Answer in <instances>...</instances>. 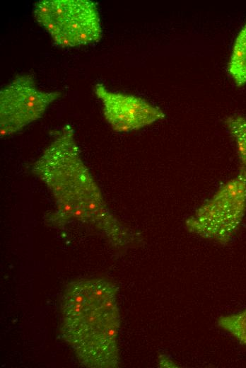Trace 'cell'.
<instances>
[{
	"mask_svg": "<svg viewBox=\"0 0 246 368\" xmlns=\"http://www.w3.org/2000/svg\"><path fill=\"white\" fill-rule=\"evenodd\" d=\"M52 192L56 211L48 223L62 226L73 219L91 223L102 230L111 243L123 248L139 238L109 211L102 194L83 162L73 127L66 125L55 134L33 166Z\"/></svg>",
	"mask_w": 246,
	"mask_h": 368,
	"instance_id": "obj_1",
	"label": "cell"
},
{
	"mask_svg": "<svg viewBox=\"0 0 246 368\" xmlns=\"http://www.w3.org/2000/svg\"><path fill=\"white\" fill-rule=\"evenodd\" d=\"M117 294V287L102 279L72 282L64 291L62 336L85 366L119 364Z\"/></svg>",
	"mask_w": 246,
	"mask_h": 368,
	"instance_id": "obj_2",
	"label": "cell"
},
{
	"mask_svg": "<svg viewBox=\"0 0 246 368\" xmlns=\"http://www.w3.org/2000/svg\"><path fill=\"white\" fill-rule=\"evenodd\" d=\"M246 213V168L242 167L185 221L186 229L221 245L228 243Z\"/></svg>",
	"mask_w": 246,
	"mask_h": 368,
	"instance_id": "obj_3",
	"label": "cell"
},
{
	"mask_svg": "<svg viewBox=\"0 0 246 368\" xmlns=\"http://www.w3.org/2000/svg\"><path fill=\"white\" fill-rule=\"evenodd\" d=\"M35 20L64 47L95 42L102 36L97 4L90 0H42L33 8Z\"/></svg>",
	"mask_w": 246,
	"mask_h": 368,
	"instance_id": "obj_4",
	"label": "cell"
},
{
	"mask_svg": "<svg viewBox=\"0 0 246 368\" xmlns=\"http://www.w3.org/2000/svg\"><path fill=\"white\" fill-rule=\"evenodd\" d=\"M60 95L38 89L30 75L16 76L0 91L1 137L13 134L40 118Z\"/></svg>",
	"mask_w": 246,
	"mask_h": 368,
	"instance_id": "obj_5",
	"label": "cell"
},
{
	"mask_svg": "<svg viewBox=\"0 0 246 368\" xmlns=\"http://www.w3.org/2000/svg\"><path fill=\"white\" fill-rule=\"evenodd\" d=\"M101 100L105 120L117 132H129L163 120L165 115L157 106L131 94L109 91L102 84L94 86Z\"/></svg>",
	"mask_w": 246,
	"mask_h": 368,
	"instance_id": "obj_6",
	"label": "cell"
},
{
	"mask_svg": "<svg viewBox=\"0 0 246 368\" xmlns=\"http://www.w3.org/2000/svg\"><path fill=\"white\" fill-rule=\"evenodd\" d=\"M228 70L238 86L246 84V24L235 38L228 65Z\"/></svg>",
	"mask_w": 246,
	"mask_h": 368,
	"instance_id": "obj_7",
	"label": "cell"
},
{
	"mask_svg": "<svg viewBox=\"0 0 246 368\" xmlns=\"http://www.w3.org/2000/svg\"><path fill=\"white\" fill-rule=\"evenodd\" d=\"M225 124L235 143L239 160L246 168V117L230 115L226 119Z\"/></svg>",
	"mask_w": 246,
	"mask_h": 368,
	"instance_id": "obj_8",
	"label": "cell"
},
{
	"mask_svg": "<svg viewBox=\"0 0 246 368\" xmlns=\"http://www.w3.org/2000/svg\"><path fill=\"white\" fill-rule=\"evenodd\" d=\"M217 326L246 346V309L220 316Z\"/></svg>",
	"mask_w": 246,
	"mask_h": 368,
	"instance_id": "obj_9",
	"label": "cell"
}]
</instances>
